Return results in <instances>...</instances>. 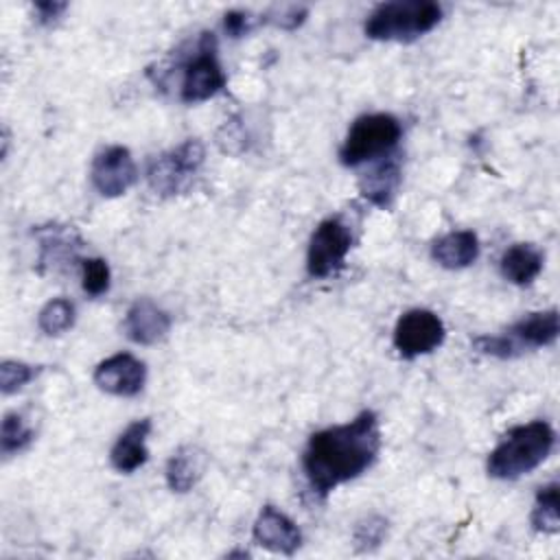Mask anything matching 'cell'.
Returning a JSON list of instances; mask_svg holds the SVG:
<instances>
[{
	"instance_id": "4",
	"label": "cell",
	"mask_w": 560,
	"mask_h": 560,
	"mask_svg": "<svg viewBox=\"0 0 560 560\" xmlns=\"http://www.w3.org/2000/svg\"><path fill=\"white\" fill-rule=\"evenodd\" d=\"M402 136V127L392 114H365L359 116L339 149V162L343 166H359L370 160L389 155V151L398 144Z\"/></svg>"
},
{
	"instance_id": "6",
	"label": "cell",
	"mask_w": 560,
	"mask_h": 560,
	"mask_svg": "<svg viewBox=\"0 0 560 560\" xmlns=\"http://www.w3.org/2000/svg\"><path fill=\"white\" fill-rule=\"evenodd\" d=\"M225 81L228 79L217 55V37L206 31L197 42V52L184 66L179 98L184 103L208 101L225 88Z\"/></svg>"
},
{
	"instance_id": "25",
	"label": "cell",
	"mask_w": 560,
	"mask_h": 560,
	"mask_svg": "<svg viewBox=\"0 0 560 560\" xmlns=\"http://www.w3.org/2000/svg\"><path fill=\"white\" fill-rule=\"evenodd\" d=\"M39 374L37 365L24 363V361H2L0 363V387L2 394H13L22 389L28 381H33Z\"/></svg>"
},
{
	"instance_id": "2",
	"label": "cell",
	"mask_w": 560,
	"mask_h": 560,
	"mask_svg": "<svg viewBox=\"0 0 560 560\" xmlns=\"http://www.w3.org/2000/svg\"><path fill=\"white\" fill-rule=\"evenodd\" d=\"M556 433L549 422L532 420L510 429L490 451L486 470L494 479H518L538 468L551 453Z\"/></svg>"
},
{
	"instance_id": "23",
	"label": "cell",
	"mask_w": 560,
	"mask_h": 560,
	"mask_svg": "<svg viewBox=\"0 0 560 560\" xmlns=\"http://www.w3.org/2000/svg\"><path fill=\"white\" fill-rule=\"evenodd\" d=\"M385 534H387V518H383L378 514H370L354 525V532H352L354 549L357 551H374L383 542Z\"/></svg>"
},
{
	"instance_id": "27",
	"label": "cell",
	"mask_w": 560,
	"mask_h": 560,
	"mask_svg": "<svg viewBox=\"0 0 560 560\" xmlns=\"http://www.w3.org/2000/svg\"><path fill=\"white\" fill-rule=\"evenodd\" d=\"M256 24V18H252V13L247 11H228L223 15V28L230 37H243L247 35Z\"/></svg>"
},
{
	"instance_id": "18",
	"label": "cell",
	"mask_w": 560,
	"mask_h": 560,
	"mask_svg": "<svg viewBox=\"0 0 560 560\" xmlns=\"http://www.w3.org/2000/svg\"><path fill=\"white\" fill-rule=\"evenodd\" d=\"M499 267L505 280L525 287L542 271V254L529 243H516L503 252Z\"/></svg>"
},
{
	"instance_id": "1",
	"label": "cell",
	"mask_w": 560,
	"mask_h": 560,
	"mask_svg": "<svg viewBox=\"0 0 560 560\" xmlns=\"http://www.w3.org/2000/svg\"><path fill=\"white\" fill-rule=\"evenodd\" d=\"M378 448V416L370 409L350 422L315 431L302 453V470L313 497L326 499L337 486L357 479L376 462Z\"/></svg>"
},
{
	"instance_id": "7",
	"label": "cell",
	"mask_w": 560,
	"mask_h": 560,
	"mask_svg": "<svg viewBox=\"0 0 560 560\" xmlns=\"http://www.w3.org/2000/svg\"><path fill=\"white\" fill-rule=\"evenodd\" d=\"M352 247V232L339 217L317 223L306 249V271L311 278H328L343 267Z\"/></svg>"
},
{
	"instance_id": "17",
	"label": "cell",
	"mask_w": 560,
	"mask_h": 560,
	"mask_svg": "<svg viewBox=\"0 0 560 560\" xmlns=\"http://www.w3.org/2000/svg\"><path fill=\"white\" fill-rule=\"evenodd\" d=\"M203 464H206V457L197 446L177 448L168 457L166 470H164L168 488L173 492H179V494L190 492L203 475Z\"/></svg>"
},
{
	"instance_id": "15",
	"label": "cell",
	"mask_w": 560,
	"mask_h": 560,
	"mask_svg": "<svg viewBox=\"0 0 560 560\" xmlns=\"http://www.w3.org/2000/svg\"><path fill=\"white\" fill-rule=\"evenodd\" d=\"M479 256V238L470 230H457L440 236L431 245V258L444 269L470 267Z\"/></svg>"
},
{
	"instance_id": "3",
	"label": "cell",
	"mask_w": 560,
	"mask_h": 560,
	"mask_svg": "<svg viewBox=\"0 0 560 560\" xmlns=\"http://www.w3.org/2000/svg\"><path fill=\"white\" fill-rule=\"evenodd\" d=\"M442 20V7L431 0H396L372 9L363 33L376 42H413L433 31Z\"/></svg>"
},
{
	"instance_id": "19",
	"label": "cell",
	"mask_w": 560,
	"mask_h": 560,
	"mask_svg": "<svg viewBox=\"0 0 560 560\" xmlns=\"http://www.w3.org/2000/svg\"><path fill=\"white\" fill-rule=\"evenodd\" d=\"M39 236V265H57L59 260L74 258L77 249L83 241L77 236L74 230L61 225H48L37 230Z\"/></svg>"
},
{
	"instance_id": "22",
	"label": "cell",
	"mask_w": 560,
	"mask_h": 560,
	"mask_svg": "<svg viewBox=\"0 0 560 560\" xmlns=\"http://www.w3.org/2000/svg\"><path fill=\"white\" fill-rule=\"evenodd\" d=\"M35 438V431L26 424V420L18 413L11 411L2 420V431H0V448L4 455H13L22 448H26Z\"/></svg>"
},
{
	"instance_id": "5",
	"label": "cell",
	"mask_w": 560,
	"mask_h": 560,
	"mask_svg": "<svg viewBox=\"0 0 560 560\" xmlns=\"http://www.w3.org/2000/svg\"><path fill=\"white\" fill-rule=\"evenodd\" d=\"M203 144L197 138H188L175 149L162 153L147 171L151 190L160 197H175L184 192L203 164Z\"/></svg>"
},
{
	"instance_id": "12",
	"label": "cell",
	"mask_w": 560,
	"mask_h": 560,
	"mask_svg": "<svg viewBox=\"0 0 560 560\" xmlns=\"http://www.w3.org/2000/svg\"><path fill=\"white\" fill-rule=\"evenodd\" d=\"M503 337L508 339L514 357L523 354L532 348H545L551 346L558 339V311H536L512 324Z\"/></svg>"
},
{
	"instance_id": "14",
	"label": "cell",
	"mask_w": 560,
	"mask_h": 560,
	"mask_svg": "<svg viewBox=\"0 0 560 560\" xmlns=\"http://www.w3.org/2000/svg\"><path fill=\"white\" fill-rule=\"evenodd\" d=\"M151 433V420L142 418V420H133L114 442L112 451H109V462L114 466V470L118 472H133L140 466L147 464L149 459V448H147V438Z\"/></svg>"
},
{
	"instance_id": "20",
	"label": "cell",
	"mask_w": 560,
	"mask_h": 560,
	"mask_svg": "<svg viewBox=\"0 0 560 560\" xmlns=\"http://www.w3.org/2000/svg\"><path fill=\"white\" fill-rule=\"evenodd\" d=\"M558 481L540 486L532 508V527L542 534H558L560 529V510H558Z\"/></svg>"
},
{
	"instance_id": "21",
	"label": "cell",
	"mask_w": 560,
	"mask_h": 560,
	"mask_svg": "<svg viewBox=\"0 0 560 560\" xmlns=\"http://www.w3.org/2000/svg\"><path fill=\"white\" fill-rule=\"evenodd\" d=\"M74 317H77V311H74V304L66 298H52L50 302L44 304V308L39 311L37 315V326L44 335H61L66 332L68 328H72L74 324Z\"/></svg>"
},
{
	"instance_id": "10",
	"label": "cell",
	"mask_w": 560,
	"mask_h": 560,
	"mask_svg": "<svg viewBox=\"0 0 560 560\" xmlns=\"http://www.w3.org/2000/svg\"><path fill=\"white\" fill-rule=\"evenodd\" d=\"M98 389L112 396H136L142 392L147 381V368L140 359L129 352L107 357L94 368L92 374Z\"/></svg>"
},
{
	"instance_id": "8",
	"label": "cell",
	"mask_w": 560,
	"mask_h": 560,
	"mask_svg": "<svg viewBox=\"0 0 560 560\" xmlns=\"http://www.w3.org/2000/svg\"><path fill=\"white\" fill-rule=\"evenodd\" d=\"M444 322L429 308L402 313L394 326V348L405 359H416L438 350L444 341Z\"/></svg>"
},
{
	"instance_id": "16",
	"label": "cell",
	"mask_w": 560,
	"mask_h": 560,
	"mask_svg": "<svg viewBox=\"0 0 560 560\" xmlns=\"http://www.w3.org/2000/svg\"><path fill=\"white\" fill-rule=\"evenodd\" d=\"M398 184H400V164L396 158H385L361 177L359 190L372 206L387 208L398 190Z\"/></svg>"
},
{
	"instance_id": "9",
	"label": "cell",
	"mask_w": 560,
	"mask_h": 560,
	"mask_svg": "<svg viewBox=\"0 0 560 560\" xmlns=\"http://www.w3.org/2000/svg\"><path fill=\"white\" fill-rule=\"evenodd\" d=\"M138 177L136 162L127 147L114 144L96 153L90 168L92 186L103 197H120L125 195Z\"/></svg>"
},
{
	"instance_id": "24",
	"label": "cell",
	"mask_w": 560,
	"mask_h": 560,
	"mask_svg": "<svg viewBox=\"0 0 560 560\" xmlns=\"http://www.w3.org/2000/svg\"><path fill=\"white\" fill-rule=\"evenodd\" d=\"M109 265L103 258H85L81 260V287L88 295L98 298L109 289Z\"/></svg>"
},
{
	"instance_id": "26",
	"label": "cell",
	"mask_w": 560,
	"mask_h": 560,
	"mask_svg": "<svg viewBox=\"0 0 560 560\" xmlns=\"http://www.w3.org/2000/svg\"><path fill=\"white\" fill-rule=\"evenodd\" d=\"M308 15V9L302 7V4H289V7H282V9H273L267 20H271L276 26L284 28V31H293L298 28Z\"/></svg>"
},
{
	"instance_id": "13",
	"label": "cell",
	"mask_w": 560,
	"mask_h": 560,
	"mask_svg": "<svg viewBox=\"0 0 560 560\" xmlns=\"http://www.w3.org/2000/svg\"><path fill=\"white\" fill-rule=\"evenodd\" d=\"M171 330V317L155 302L136 300L125 315V332L133 343L151 346L162 341Z\"/></svg>"
},
{
	"instance_id": "11",
	"label": "cell",
	"mask_w": 560,
	"mask_h": 560,
	"mask_svg": "<svg viewBox=\"0 0 560 560\" xmlns=\"http://www.w3.org/2000/svg\"><path fill=\"white\" fill-rule=\"evenodd\" d=\"M252 538L260 547L276 553H284V556L295 553L302 545L300 527L276 505H262V510L254 521Z\"/></svg>"
},
{
	"instance_id": "28",
	"label": "cell",
	"mask_w": 560,
	"mask_h": 560,
	"mask_svg": "<svg viewBox=\"0 0 560 560\" xmlns=\"http://www.w3.org/2000/svg\"><path fill=\"white\" fill-rule=\"evenodd\" d=\"M66 9H68V2H61V0H39V2H35L39 24L57 22Z\"/></svg>"
}]
</instances>
